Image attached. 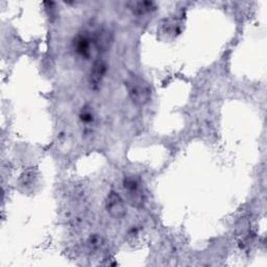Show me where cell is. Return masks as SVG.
<instances>
[{"instance_id": "cell-6", "label": "cell", "mask_w": 267, "mask_h": 267, "mask_svg": "<svg viewBox=\"0 0 267 267\" xmlns=\"http://www.w3.org/2000/svg\"><path fill=\"white\" fill-rule=\"evenodd\" d=\"M94 43L99 51H107L112 44V35L108 31H100L96 35Z\"/></svg>"}, {"instance_id": "cell-8", "label": "cell", "mask_w": 267, "mask_h": 267, "mask_svg": "<svg viewBox=\"0 0 267 267\" xmlns=\"http://www.w3.org/2000/svg\"><path fill=\"white\" fill-rule=\"evenodd\" d=\"M81 117V120L85 123H90L92 120H93V114L90 110H88L87 108H83L82 110V113L80 115Z\"/></svg>"}, {"instance_id": "cell-4", "label": "cell", "mask_w": 267, "mask_h": 267, "mask_svg": "<svg viewBox=\"0 0 267 267\" xmlns=\"http://www.w3.org/2000/svg\"><path fill=\"white\" fill-rule=\"evenodd\" d=\"M107 72V65L102 61H97L94 63L93 67L89 73V84L93 88H97L102 82Z\"/></svg>"}, {"instance_id": "cell-3", "label": "cell", "mask_w": 267, "mask_h": 267, "mask_svg": "<svg viewBox=\"0 0 267 267\" xmlns=\"http://www.w3.org/2000/svg\"><path fill=\"white\" fill-rule=\"evenodd\" d=\"M123 187L127 191L128 197L132 205H141L143 202V193L139 181L134 176H126L123 180Z\"/></svg>"}, {"instance_id": "cell-1", "label": "cell", "mask_w": 267, "mask_h": 267, "mask_svg": "<svg viewBox=\"0 0 267 267\" xmlns=\"http://www.w3.org/2000/svg\"><path fill=\"white\" fill-rule=\"evenodd\" d=\"M125 87L130 99L136 105L143 106L152 98V90L150 85L137 74H131L126 79Z\"/></svg>"}, {"instance_id": "cell-5", "label": "cell", "mask_w": 267, "mask_h": 267, "mask_svg": "<svg viewBox=\"0 0 267 267\" xmlns=\"http://www.w3.org/2000/svg\"><path fill=\"white\" fill-rule=\"evenodd\" d=\"M73 46L77 53L84 57H88L90 54V40L86 36H78L73 42Z\"/></svg>"}, {"instance_id": "cell-2", "label": "cell", "mask_w": 267, "mask_h": 267, "mask_svg": "<svg viewBox=\"0 0 267 267\" xmlns=\"http://www.w3.org/2000/svg\"><path fill=\"white\" fill-rule=\"evenodd\" d=\"M106 209L113 218H122L126 214L125 204L119 193L111 191L107 196Z\"/></svg>"}, {"instance_id": "cell-7", "label": "cell", "mask_w": 267, "mask_h": 267, "mask_svg": "<svg viewBox=\"0 0 267 267\" xmlns=\"http://www.w3.org/2000/svg\"><path fill=\"white\" fill-rule=\"evenodd\" d=\"M154 8V4L153 3H146V2H143V3H132L131 4V7L130 9L132 10L134 13L136 14H139V15H142V14H145V13H148L151 12V10Z\"/></svg>"}]
</instances>
